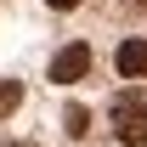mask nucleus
I'll return each instance as SVG.
<instances>
[{
	"label": "nucleus",
	"mask_w": 147,
	"mask_h": 147,
	"mask_svg": "<svg viewBox=\"0 0 147 147\" xmlns=\"http://www.w3.org/2000/svg\"><path fill=\"white\" fill-rule=\"evenodd\" d=\"M45 6H51V11H74L79 0H45Z\"/></svg>",
	"instance_id": "obj_6"
},
{
	"label": "nucleus",
	"mask_w": 147,
	"mask_h": 147,
	"mask_svg": "<svg viewBox=\"0 0 147 147\" xmlns=\"http://www.w3.org/2000/svg\"><path fill=\"white\" fill-rule=\"evenodd\" d=\"M85 74H91V45H85V40H68V45L51 57V79L57 85H74V79H85Z\"/></svg>",
	"instance_id": "obj_2"
},
{
	"label": "nucleus",
	"mask_w": 147,
	"mask_h": 147,
	"mask_svg": "<svg viewBox=\"0 0 147 147\" xmlns=\"http://www.w3.org/2000/svg\"><path fill=\"white\" fill-rule=\"evenodd\" d=\"M113 68L125 74V79H147V40H125L113 51Z\"/></svg>",
	"instance_id": "obj_3"
},
{
	"label": "nucleus",
	"mask_w": 147,
	"mask_h": 147,
	"mask_svg": "<svg viewBox=\"0 0 147 147\" xmlns=\"http://www.w3.org/2000/svg\"><path fill=\"white\" fill-rule=\"evenodd\" d=\"M125 6H147V0H125Z\"/></svg>",
	"instance_id": "obj_7"
},
{
	"label": "nucleus",
	"mask_w": 147,
	"mask_h": 147,
	"mask_svg": "<svg viewBox=\"0 0 147 147\" xmlns=\"http://www.w3.org/2000/svg\"><path fill=\"white\" fill-rule=\"evenodd\" d=\"M62 130H68V136H85V130H91V108H79V102H74V108L62 113Z\"/></svg>",
	"instance_id": "obj_4"
},
{
	"label": "nucleus",
	"mask_w": 147,
	"mask_h": 147,
	"mask_svg": "<svg viewBox=\"0 0 147 147\" xmlns=\"http://www.w3.org/2000/svg\"><path fill=\"white\" fill-rule=\"evenodd\" d=\"M108 125H113V136H119L125 147L142 142V136H147V85H125V91L113 96Z\"/></svg>",
	"instance_id": "obj_1"
},
{
	"label": "nucleus",
	"mask_w": 147,
	"mask_h": 147,
	"mask_svg": "<svg viewBox=\"0 0 147 147\" xmlns=\"http://www.w3.org/2000/svg\"><path fill=\"white\" fill-rule=\"evenodd\" d=\"M17 147H28V142H17Z\"/></svg>",
	"instance_id": "obj_8"
},
{
	"label": "nucleus",
	"mask_w": 147,
	"mask_h": 147,
	"mask_svg": "<svg viewBox=\"0 0 147 147\" xmlns=\"http://www.w3.org/2000/svg\"><path fill=\"white\" fill-rule=\"evenodd\" d=\"M17 102H23V85H17V79H0V119L17 108Z\"/></svg>",
	"instance_id": "obj_5"
}]
</instances>
